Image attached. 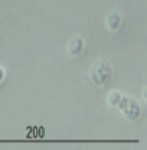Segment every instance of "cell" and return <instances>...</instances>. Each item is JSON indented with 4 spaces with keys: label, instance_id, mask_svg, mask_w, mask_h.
Wrapping results in <instances>:
<instances>
[{
    "label": "cell",
    "instance_id": "obj_4",
    "mask_svg": "<svg viewBox=\"0 0 147 150\" xmlns=\"http://www.w3.org/2000/svg\"><path fill=\"white\" fill-rule=\"evenodd\" d=\"M121 23H123V18H121V15L118 12H111L110 15L107 16V26H108V29L111 32L118 30Z\"/></svg>",
    "mask_w": 147,
    "mask_h": 150
},
{
    "label": "cell",
    "instance_id": "obj_5",
    "mask_svg": "<svg viewBox=\"0 0 147 150\" xmlns=\"http://www.w3.org/2000/svg\"><path fill=\"white\" fill-rule=\"evenodd\" d=\"M120 100H121V94L118 93V91H112V93L108 94V103H110L112 107H117L118 103H120Z\"/></svg>",
    "mask_w": 147,
    "mask_h": 150
},
{
    "label": "cell",
    "instance_id": "obj_2",
    "mask_svg": "<svg viewBox=\"0 0 147 150\" xmlns=\"http://www.w3.org/2000/svg\"><path fill=\"white\" fill-rule=\"evenodd\" d=\"M117 107H120L123 114H124L129 120H131V121H136V120L140 117V114H141L139 103H137L134 98H131V97L121 95V100H120V103H118Z\"/></svg>",
    "mask_w": 147,
    "mask_h": 150
},
{
    "label": "cell",
    "instance_id": "obj_3",
    "mask_svg": "<svg viewBox=\"0 0 147 150\" xmlns=\"http://www.w3.org/2000/svg\"><path fill=\"white\" fill-rule=\"evenodd\" d=\"M84 39L81 36H75L74 39H71V42L68 43V54L71 56H78L82 51H84Z\"/></svg>",
    "mask_w": 147,
    "mask_h": 150
},
{
    "label": "cell",
    "instance_id": "obj_1",
    "mask_svg": "<svg viewBox=\"0 0 147 150\" xmlns=\"http://www.w3.org/2000/svg\"><path fill=\"white\" fill-rule=\"evenodd\" d=\"M112 76V67L108 61L101 59L97 61L90 69V81L97 87L105 85Z\"/></svg>",
    "mask_w": 147,
    "mask_h": 150
}]
</instances>
